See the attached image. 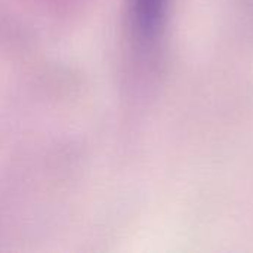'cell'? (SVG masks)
<instances>
[{
	"label": "cell",
	"instance_id": "cell-1",
	"mask_svg": "<svg viewBox=\"0 0 253 253\" xmlns=\"http://www.w3.org/2000/svg\"><path fill=\"white\" fill-rule=\"evenodd\" d=\"M169 0H130L135 28L144 39H153L163 27Z\"/></svg>",
	"mask_w": 253,
	"mask_h": 253
}]
</instances>
